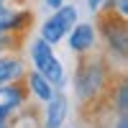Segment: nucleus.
<instances>
[{"label":"nucleus","mask_w":128,"mask_h":128,"mask_svg":"<svg viewBox=\"0 0 128 128\" xmlns=\"http://www.w3.org/2000/svg\"><path fill=\"white\" fill-rule=\"evenodd\" d=\"M102 3H105V0H87V5H90V10H95V13H100V8H102Z\"/></svg>","instance_id":"obj_10"},{"label":"nucleus","mask_w":128,"mask_h":128,"mask_svg":"<svg viewBox=\"0 0 128 128\" xmlns=\"http://www.w3.org/2000/svg\"><path fill=\"white\" fill-rule=\"evenodd\" d=\"M3 5H5V0H0V8H3Z\"/></svg>","instance_id":"obj_13"},{"label":"nucleus","mask_w":128,"mask_h":128,"mask_svg":"<svg viewBox=\"0 0 128 128\" xmlns=\"http://www.w3.org/2000/svg\"><path fill=\"white\" fill-rule=\"evenodd\" d=\"M77 23V8L74 5H59L54 13H51L44 26H41V38L46 41V44H59L72 31V26Z\"/></svg>","instance_id":"obj_3"},{"label":"nucleus","mask_w":128,"mask_h":128,"mask_svg":"<svg viewBox=\"0 0 128 128\" xmlns=\"http://www.w3.org/2000/svg\"><path fill=\"white\" fill-rule=\"evenodd\" d=\"M67 113H69L67 95L54 92L51 100H46V120H44V128H62V123L67 120Z\"/></svg>","instance_id":"obj_6"},{"label":"nucleus","mask_w":128,"mask_h":128,"mask_svg":"<svg viewBox=\"0 0 128 128\" xmlns=\"http://www.w3.org/2000/svg\"><path fill=\"white\" fill-rule=\"evenodd\" d=\"M26 84H28V92L36 95V100H41V102L51 100V95H54V84H51L41 72H36V69L26 74Z\"/></svg>","instance_id":"obj_7"},{"label":"nucleus","mask_w":128,"mask_h":128,"mask_svg":"<svg viewBox=\"0 0 128 128\" xmlns=\"http://www.w3.org/2000/svg\"><path fill=\"white\" fill-rule=\"evenodd\" d=\"M126 82L120 80V84H118V113H126V105H128V98H126Z\"/></svg>","instance_id":"obj_8"},{"label":"nucleus","mask_w":128,"mask_h":128,"mask_svg":"<svg viewBox=\"0 0 128 128\" xmlns=\"http://www.w3.org/2000/svg\"><path fill=\"white\" fill-rule=\"evenodd\" d=\"M115 128H128V115L126 113H118V126Z\"/></svg>","instance_id":"obj_11"},{"label":"nucleus","mask_w":128,"mask_h":128,"mask_svg":"<svg viewBox=\"0 0 128 128\" xmlns=\"http://www.w3.org/2000/svg\"><path fill=\"white\" fill-rule=\"evenodd\" d=\"M100 31L108 46L113 51V56L126 59V49H128V36H126V18H120L113 8H108L100 18Z\"/></svg>","instance_id":"obj_4"},{"label":"nucleus","mask_w":128,"mask_h":128,"mask_svg":"<svg viewBox=\"0 0 128 128\" xmlns=\"http://www.w3.org/2000/svg\"><path fill=\"white\" fill-rule=\"evenodd\" d=\"M10 113H13V108L5 105V102H0V123H5V120L10 118Z\"/></svg>","instance_id":"obj_9"},{"label":"nucleus","mask_w":128,"mask_h":128,"mask_svg":"<svg viewBox=\"0 0 128 128\" xmlns=\"http://www.w3.org/2000/svg\"><path fill=\"white\" fill-rule=\"evenodd\" d=\"M105 84H108V72L105 67L95 59H82L80 62V69H77V77H74V90H77L80 100H95L98 95H102Z\"/></svg>","instance_id":"obj_1"},{"label":"nucleus","mask_w":128,"mask_h":128,"mask_svg":"<svg viewBox=\"0 0 128 128\" xmlns=\"http://www.w3.org/2000/svg\"><path fill=\"white\" fill-rule=\"evenodd\" d=\"M31 59H34V69L41 72L54 87L64 84V67H62V62L54 56L51 44H46L41 36L31 41Z\"/></svg>","instance_id":"obj_2"},{"label":"nucleus","mask_w":128,"mask_h":128,"mask_svg":"<svg viewBox=\"0 0 128 128\" xmlns=\"http://www.w3.org/2000/svg\"><path fill=\"white\" fill-rule=\"evenodd\" d=\"M46 5H49L51 10H56L59 5H64V0H46Z\"/></svg>","instance_id":"obj_12"},{"label":"nucleus","mask_w":128,"mask_h":128,"mask_svg":"<svg viewBox=\"0 0 128 128\" xmlns=\"http://www.w3.org/2000/svg\"><path fill=\"white\" fill-rule=\"evenodd\" d=\"M67 36H69V49L74 54H80V56L87 54L95 46V38H98V34H95V28L90 23H74Z\"/></svg>","instance_id":"obj_5"},{"label":"nucleus","mask_w":128,"mask_h":128,"mask_svg":"<svg viewBox=\"0 0 128 128\" xmlns=\"http://www.w3.org/2000/svg\"><path fill=\"white\" fill-rule=\"evenodd\" d=\"M0 128H5V123H0Z\"/></svg>","instance_id":"obj_14"}]
</instances>
